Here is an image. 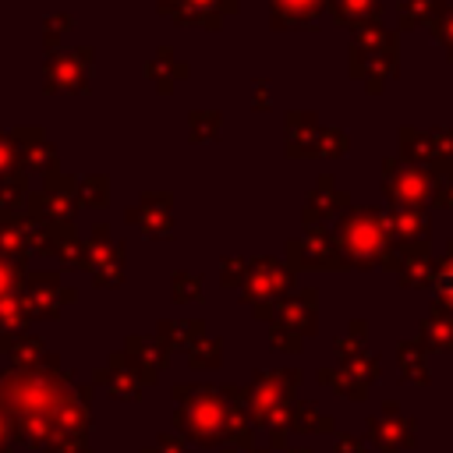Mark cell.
I'll use <instances>...</instances> for the list:
<instances>
[{
	"instance_id": "cell-1",
	"label": "cell",
	"mask_w": 453,
	"mask_h": 453,
	"mask_svg": "<svg viewBox=\"0 0 453 453\" xmlns=\"http://www.w3.org/2000/svg\"><path fill=\"white\" fill-rule=\"evenodd\" d=\"M368 64L375 67V74H372V85H368V88H379V85L393 74V67H396V46H393V35H389V32H382L379 25H361V28H357V35H354L350 71H354L357 78H365Z\"/></svg>"
},
{
	"instance_id": "cell-2",
	"label": "cell",
	"mask_w": 453,
	"mask_h": 453,
	"mask_svg": "<svg viewBox=\"0 0 453 453\" xmlns=\"http://www.w3.org/2000/svg\"><path fill=\"white\" fill-rule=\"evenodd\" d=\"M340 241H343V251L357 262H372L375 255L386 251V219L372 209H354L343 216V226H340Z\"/></svg>"
},
{
	"instance_id": "cell-3",
	"label": "cell",
	"mask_w": 453,
	"mask_h": 453,
	"mask_svg": "<svg viewBox=\"0 0 453 453\" xmlns=\"http://www.w3.org/2000/svg\"><path fill=\"white\" fill-rule=\"evenodd\" d=\"M386 188H389V195H393L403 209H418V205L425 202V195H428V177H425V170H421L418 163H407V166L389 163V170H386Z\"/></svg>"
},
{
	"instance_id": "cell-4",
	"label": "cell",
	"mask_w": 453,
	"mask_h": 453,
	"mask_svg": "<svg viewBox=\"0 0 453 453\" xmlns=\"http://www.w3.org/2000/svg\"><path fill=\"white\" fill-rule=\"evenodd\" d=\"M85 67H88V50L53 53V60H50V88H81Z\"/></svg>"
},
{
	"instance_id": "cell-5",
	"label": "cell",
	"mask_w": 453,
	"mask_h": 453,
	"mask_svg": "<svg viewBox=\"0 0 453 453\" xmlns=\"http://www.w3.org/2000/svg\"><path fill=\"white\" fill-rule=\"evenodd\" d=\"M326 11V0H273V21L283 25H304Z\"/></svg>"
},
{
	"instance_id": "cell-6",
	"label": "cell",
	"mask_w": 453,
	"mask_h": 453,
	"mask_svg": "<svg viewBox=\"0 0 453 453\" xmlns=\"http://www.w3.org/2000/svg\"><path fill=\"white\" fill-rule=\"evenodd\" d=\"M28 138H32V142H25L21 131L14 134V149L25 156V166H28V170H42V166L50 170V166H53V152H50L46 138H42L39 131H28Z\"/></svg>"
},
{
	"instance_id": "cell-7",
	"label": "cell",
	"mask_w": 453,
	"mask_h": 453,
	"mask_svg": "<svg viewBox=\"0 0 453 453\" xmlns=\"http://www.w3.org/2000/svg\"><path fill=\"white\" fill-rule=\"evenodd\" d=\"M333 11L343 21H361V18L379 11V0H333Z\"/></svg>"
},
{
	"instance_id": "cell-8",
	"label": "cell",
	"mask_w": 453,
	"mask_h": 453,
	"mask_svg": "<svg viewBox=\"0 0 453 453\" xmlns=\"http://www.w3.org/2000/svg\"><path fill=\"white\" fill-rule=\"evenodd\" d=\"M14 152H18L14 142H11L7 134H0V180L14 173Z\"/></svg>"
},
{
	"instance_id": "cell-9",
	"label": "cell",
	"mask_w": 453,
	"mask_h": 453,
	"mask_svg": "<svg viewBox=\"0 0 453 453\" xmlns=\"http://www.w3.org/2000/svg\"><path fill=\"white\" fill-rule=\"evenodd\" d=\"M449 251H453V244H449ZM435 287H439V294H442L446 301H453V255H449V262L439 269V276H435Z\"/></svg>"
},
{
	"instance_id": "cell-10",
	"label": "cell",
	"mask_w": 453,
	"mask_h": 453,
	"mask_svg": "<svg viewBox=\"0 0 453 453\" xmlns=\"http://www.w3.org/2000/svg\"><path fill=\"white\" fill-rule=\"evenodd\" d=\"M439 11H442V21H439L435 35H442V42H446V46H449V53H453V7L439 4Z\"/></svg>"
},
{
	"instance_id": "cell-11",
	"label": "cell",
	"mask_w": 453,
	"mask_h": 453,
	"mask_svg": "<svg viewBox=\"0 0 453 453\" xmlns=\"http://www.w3.org/2000/svg\"><path fill=\"white\" fill-rule=\"evenodd\" d=\"M435 202H442V205H453V180H442V184H439V191H435Z\"/></svg>"
}]
</instances>
